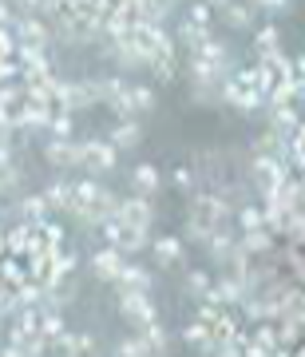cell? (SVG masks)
Here are the masks:
<instances>
[{"label":"cell","instance_id":"cell-1","mask_svg":"<svg viewBox=\"0 0 305 357\" xmlns=\"http://www.w3.org/2000/svg\"><path fill=\"white\" fill-rule=\"evenodd\" d=\"M115 163H119V151L107 139H79V167H88V178L115 171Z\"/></svg>","mask_w":305,"mask_h":357},{"label":"cell","instance_id":"cell-2","mask_svg":"<svg viewBox=\"0 0 305 357\" xmlns=\"http://www.w3.org/2000/svg\"><path fill=\"white\" fill-rule=\"evenodd\" d=\"M119 310H123V318L135 326V333L147 330L151 321H159V310H155L151 294H131V290H123V294H119Z\"/></svg>","mask_w":305,"mask_h":357},{"label":"cell","instance_id":"cell-3","mask_svg":"<svg viewBox=\"0 0 305 357\" xmlns=\"http://www.w3.org/2000/svg\"><path fill=\"white\" fill-rule=\"evenodd\" d=\"M151 107H155V91L147 88V84H127L123 96L111 103V112L119 115V119H135V115L151 112Z\"/></svg>","mask_w":305,"mask_h":357},{"label":"cell","instance_id":"cell-4","mask_svg":"<svg viewBox=\"0 0 305 357\" xmlns=\"http://www.w3.org/2000/svg\"><path fill=\"white\" fill-rule=\"evenodd\" d=\"M119 222H123V227H135V230H151L155 203H151V199H139V195L119 199Z\"/></svg>","mask_w":305,"mask_h":357},{"label":"cell","instance_id":"cell-5","mask_svg":"<svg viewBox=\"0 0 305 357\" xmlns=\"http://www.w3.org/2000/svg\"><path fill=\"white\" fill-rule=\"evenodd\" d=\"M254 178H258V191L262 195H274L281 183L290 178V167H281L278 159H262V155H258L254 159Z\"/></svg>","mask_w":305,"mask_h":357},{"label":"cell","instance_id":"cell-6","mask_svg":"<svg viewBox=\"0 0 305 357\" xmlns=\"http://www.w3.org/2000/svg\"><path fill=\"white\" fill-rule=\"evenodd\" d=\"M123 266H127V258L119 255V250H111V246H100L95 255H91V270H95V278L100 282H119V274H123Z\"/></svg>","mask_w":305,"mask_h":357},{"label":"cell","instance_id":"cell-7","mask_svg":"<svg viewBox=\"0 0 305 357\" xmlns=\"http://www.w3.org/2000/svg\"><path fill=\"white\" fill-rule=\"evenodd\" d=\"M44 159L52 167H79V139H48Z\"/></svg>","mask_w":305,"mask_h":357},{"label":"cell","instance_id":"cell-8","mask_svg":"<svg viewBox=\"0 0 305 357\" xmlns=\"http://www.w3.org/2000/svg\"><path fill=\"white\" fill-rule=\"evenodd\" d=\"M163 187V175H159V167L151 163H139L135 171H131V191L139 195V199H151L155 191Z\"/></svg>","mask_w":305,"mask_h":357},{"label":"cell","instance_id":"cell-9","mask_svg":"<svg viewBox=\"0 0 305 357\" xmlns=\"http://www.w3.org/2000/svg\"><path fill=\"white\" fill-rule=\"evenodd\" d=\"M115 290H119V294H123V290L151 294V270H143L139 262H127V266H123V274H119V282H115Z\"/></svg>","mask_w":305,"mask_h":357},{"label":"cell","instance_id":"cell-10","mask_svg":"<svg viewBox=\"0 0 305 357\" xmlns=\"http://www.w3.org/2000/svg\"><path fill=\"white\" fill-rule=\"evenodd\" d=\"M72 195H76V183L52 178L48 187H44V203H48V211H72Z\"/></svg>","mask_w":305,"mask_h":357},{"label":"cell","instance_id":"cell-11","mask_svg":"<svg viewBox=\"0 0 305 357\" xmlns=\"http://www.w3.org/2000/svg\"><path fill=\"white\" fill-rule=\"evenodd\" d=\"M139 139H143V128H139V119H115L111 135H107V143H111L115 151H123V147H135Z\"/></svg>","mask_w":305,"mask_h":357},{"label":"cell","instance_id":"cell-12","mask_svg":"<svg viewBox=\"0 0 305 357\" xmlns=\"http://www.w3.org/2000/svg\"><path fill=\"white\" fill-rule=\"evenodd\" d=\"M88 88H91V100H103L107 107H111V103L123 96L127 79H123V76H100V79H88Z\"/></svg>","mask_w":305,"mask_h":357},{"label":"cell","instance_id":"cell-13","mask_svg":"<svg viewBox=\"0 0 305 357\" xmlns=\"http://www.w3.org/2000/svg\"><path fill=\"white\" fill-rule=\"evenodd\" d=\"M151 250H155V262H159V266H175L178 258H182V238L159 234V238H151Z\"/></svg>","mask_w":305,"mask_h":357},{"label":"cell","instance_id":"cell-14","mask_svg":"<svg viewBox=\"0 0 305 357\" xmlns=\"http://www.w3.org/2000/svg\"><path fill=\"white\" fill-rule=\"evenodd\" d=\"M64 357H91V349H95V337L91 333H72L68 330L64 337H60V345H56Z\"/></svg>","mask_w":305,"mask_h":357},{"label":"cell","instance_id":"cell-15","mask_svg":"<svg viewBox=\"0 0 305 357\" xmlns=\"http://www.w3.org/2000/svg\"><path fill=\"white\" fill-rule=\"evenodd\" d=\"M20 222H24V227L48 222V203H44V195H24V199H20Z\"/></svg>","mask_w":305,"mask_h":357},{"label":"cell","instance_id":"cell-16","mask_svg":"<svg viewBox=\"0 0 305 357\" xmlns=\"http://www.w3.org/2000/svg\"><path fill=\"white\" fill-rule=\"evenodd\" d=\"M210 13L222 16V20L234 24V28H250V24H254V16H258V8H246V4H214Z\"/></svg>","mask_w":305,"mask_h":357},{"label":"cell","instance_id":"cell-17","mask_svg":"<svg viewBox=\"0 0 305 357\" xmlns=\"http://www.w3.org/2000/svg\"><path fill=\"white\" fill-rule=\"evenodd\" d=\"M254 52H258V60L281 52V28L278 24H262V28H258V32H254Z\"/></svg>","mask_w":305,"mask_h":357},{"label":"cell","instance_id":"cell-18","mask_svg":"<svg viewBox=\"0 0 305 357\" xmlns=\"http://www.w3.org/2000/svg\"><path fill=\"white\" fill-rule=\"evenodd\" d=\"M238 230L242 234H254V230H266V211H262V203H246L238 206Z\"/></svg>","mask_w":305,"mask_h":357},{"label":"cell","instance_id":"cell-19","mask_svg":"<svg viewBox=\"0 0 305 357\" xmlns=\"http://www.w3.org/2000/svg\"><path fill=\"white\" fill-rule=\"evenodd\" d=\"M182 337H187V345H191V349H198V354H210V349H214V337H210V330H206L198 318L182 330Z\"/></svg>","mask_w":305,"mask_h":357},{"label":"cell","instance_id":"cell-20","mask_svg":"<svg viewBox=\"0 0 305 357\" xmlns=\"http://www.w3.org/2000/svg\"><path fill=\"white\" fill-rule=\"evenodd\" d=\"M210 290H214V278H210L206 270H191V274H187V294H191L194 302H206Z\"/></svg>","mask_w":305,"mask_h":357},{"label":"cell","instance_id":"cell-21","mask_svg":"<svg viewBox=\"0 0 305 357\" xmlns=\"http://www.w3.org/2000/svg\"><path fill=\"white\" fill-rule=\"evenodd\" d=\"M139 337H143V345L151 349V357H155V354H163V349H166V342H171V337H166V330L159 326V321H151L147 330H139Z\"/></svg>","mask_w":305,"mask_h":357},{"label":"cell","instance_id":"cell-22","mask_svg":"<svg viewBox=\"0 0 305 357\" xmlns=\"http://www.w3.org/2000/svg\"><path fill=\"white\" fill-rule=\"evenodd\" d=\"M72 128H76V119H72V112H52V139H72Z\"/></svg>","mask_w":305,"mask_h":357},{"label":"cell","instance_id":"cell-23","mask_svg":"<svg viewBox=\"0 0 305 357\" xmlns=\"http://www.w3.org/2000/svg\"><path fill=\"white\" fill-rule=\"evenodd\" d=\"M115 357H151V349L143 345V337H139V333H131V337H123V342H119Z\"/></svg>","mask_w":305,"mask_h":357},{"label":"cell","instance_id":"cell-24","mask_svg":"<svg viewBox=\"0 0 305 357\" xmlns=\"http://www.w3.org/2000/svg\"><path fill=\"white\" fill-rule=\"evenodd\" d=\"M0 56L16 60V36H13V28H0Z\"/></svg>","mask_w":305,"mask_h":357},{"label":"cell","instance_id":"cell-25","mask_svg":"<svg viewBox=\"0 0 305 357\" xmlns=\"http://www.w3.org/2000/svg\"><path fill=\"white\" fill-rule=\"evenodd\" d=\"M175 183L182 187V191H191V187H194V175H191V167H178V171H175Z\"/></svg>","mask_w":305,"mask_h":357},{"label":"cell","instance_id":"cell-26","mask_svg":"<svg viewBox=\"0 0 305 357\" xmlns=\"http://www.w3.org/2000/svg\"><path fill=\"white\" fill-rule=\"evenodd\" d=\"M290 8V4H281V0H266V4H258V13H266V16H281Z\"/></svg>","mask_w":305,"mask_h":357},{"label":"cell","instance_id":"cell-27","mask_svg":"<svg viewBox=\"0 0 305 357\" xmlns=\"http://www.w3.org/2000/svg\"><path fill=\"white\" fill-rule=\"evenodd\" d=\"M293 357H305V342H302V349H297V354H293Z\"/></svg>","mask_w":305,"mask_h":357},{"label":"cell","instance_id":"cell-28","mask_svg":"<svg viewBox=\"0 0 305 357\" xmlns=\"http://www.w3.org/2000/svg\"><path fill=\"white\" fill-rule=\"evenodd\" d=\"M0 222H4V199H0Z\"/></svg>","mask_w":305,"mask_h":357},{"label":"cell","instance_id":"cell-29","mask_svg":"<svg viewBox=\"0 0 305 357\" xmlns=\"http://www.w3.org/2000/svg\"><path fill=\"white\" fill-rule=\"evenodd\" d=\"M278 357H293V354H278Z\"/></svg>","mask_w":305,"mask_h":357}]
</instances>
